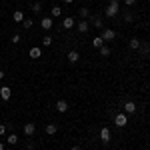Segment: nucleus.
Instances as JSON below:
<instances>
[{
	"mask_svg": "<svg viewBox=\"0 0 150 150\" xmlns=\"http://www.w3.org/2000/svg\"><path fill=\"white\" fill-rule=\"evenodd\" d=\"M118 10H120V2L118 0H110V4L106 6V16L114 18V16H118Z\"/></svg>",
	"mask_w": 150,
	"mask_h": 150,
	"instance_id": "nucleus-1",
	"label": "nucleus"
},
{
	"mask_svg": "<svg viewBox=\"0 0 150 150\" xmlns=\"http://www.w3.org/2000/svg\"><path fill=\"white\" fill-rule=\"evenodd\" d=\"M114 124L118 128H124L128 124V114L126 112H124V114H122V112H120V114H114Z\"/></svg>",
	"mask_w": 150,
	"mask_h": 150,
	"instance_id": "nucleus-2",
	"label": "nucleus"
},
{
	"mask_svg": "<svg viewBox=\"0 0 150 150\" xmlns=\"http://www.w3.org/2000/svg\"><path fill=\"white\" fill-rule=\"evenodd\" d=\"M100 36H102L104 42H112V40L116 38V32L112 30V28H102V34Z\"/></svg>",
	"mask_w": 150,
	"mask_h": 150,
	"instance_id": "nucleus-3",
	"label": "nucleus"
},
{
	"mask_svg": "<svg viewBox=\"0 0 150 150\" xmlns=\"http://www.w3.org/2000/svg\"><path fill=\"white\" fill-rule=\"evenodd\" d=\"M66 60H68L70 64H76V62L80 60V52H78V50H70L68 54H66Z\"/></svg>",
	"mask_w": 150,
	"mask_h": 150,
	"instance_id": "nucleus-4",
	"label": "nucleus"
},
{
	"mask_svg": "<svg viewBox=\"0 0 150 150\" xmlns=\"http://www.w3.org/2000/svg\"><path fill=\"white\" fill-rule=\"evenodd\" d=\"M40 26H42L44 30H50V28L54 26V18H52V16H44V18L40 20Z\"/></svg>",
	"mask_w": 150,
	"mask_h": 150,
	"instance_id": "nucleus-5",
	"label": "nucleus"
},
{
	"mask_svg": "<svg viewBox=\"0 0 150 150\" xmlns=\"http://www.w3.org/2000/svg\"><path fill=\"white\" fill-rule=\"evenodd\" d=\"M10 96H12V90L8 86H0V98H2V102L10 100Z\"/></svg>",
	"mask_w": 150,
	"mask_h": 150,
	"instance_id": "nucleus-6",
	"label": "nucleus"
},
{
	"mask_svg": "<svg viewBox=\"0 0 150 150\" xmlns=\"http://www.w3.org/2000/svg\"><path fill=\"white\" fill-rule=\"evenodd\" d=\"M88 24H92L94 28H104V20H102V16H92Z\"/></svg>",
	"mask_w": 150,
	"mask_h": 150,
	"instance_id": "nucleus-7",
	"label": "nucleus"
},
{
	"mask_svg": "<svg viewBox=\"0 0 150 150\" xmlns=\"http://www.w3.org/2000/svg\"><path fill=\"white\" fill-rule=\"evenodd\" d=\"M136 110H138V106L132 102V100H128V102L124 104V112H126V114H134Z\"/></svg>",
	"mask_w": 150,
	"mask_h": 150,
	"instance_id": "nucleus-8",
	"label": "nucleus"
},
{
	"mask_svg": "<svg viewBox=\"0 0 150 150\" xmlns=\"http://www.w3.org/2000/svg\"><path fill=\"white\" fill-rule=\"evenodd\" d=\"M100 140H102V142H110V128L108 126H104L102 130H100Z\"/></svg>",
	"mask_w": 150,
	"mask_h": 150,
	"instance_id": "nucleus-9",
	"label": "nucleus"
},
{
	"mask_svg": "<svg viewBox=\"0 0 150 150\" xmlns=\"http://www.w3.org/2000/svg\"><path fill=\"white\" fill-rule=\"evenodd\" d=\"M44 130H46V134H48V136H54V134L58 132V124L50 122V124H46V128H44Z\"/></svg>",
	"mask_w": 150,
	"mask_h": 150,
	"instance_id": "nucleus-10",
	"label": "nucleus"
},
{
	"mask_svg": "<svg viewBox=\"0 0 150 150\" xmlns=\"http://www.w3.org/2000/svg\"><path fill=\"white\" fill-rule=\"evenodd\" d=\"M34 132H36V124H32V122L24 124V134H26V136H32Z\"/></svg>",
	"mask_w": 150,
	"mask_h": 150,
	"instance_id": "nucleus-11",
	"label": "nucleus"
},
{
	"mask_svg": "<svg viewBox=\"0 0 150 150\" xmlns=\"http://www.w3.org/2000/svg\"><path fill=\"white\" fill-rule=\"evenodd\" d=\"M56 110L64 114V112L68 110V102H66V100H58V102H56Z\"/></svg>",
	"mask_w": 150,
	"mask_h": 150,
	"instance_id": "nucleus-12",
	"label": "nucleus"
},
{
	"mask_svg": "<svg viewBox=\"0 0 150 150\" xmlns=\"http://www.w3.org/2000/svg\"><path fill=\"white\" fill-rule=\"evenodd\" d=\"M28 54H30V58H40L42 56V50H40L38 46H32L30 50H28Z\"/></svg>",
	"mask_w": 150,
	"mask_h": 150,
	"instance_id": "nucleus-13",
	"label": "nucleus"
},
{
	"mask_svg": "<svg viewBox=\"0 0 150 150\" xmlns=\"http://www.w3.org/2000/svg\"><path fill=\"white\" fill-rule=\"evenodd\" d=\"M78 30H80L82 34H84V32H88V30H90V24H88V20H80V22H78Z\"/></svg>",
	"mask_w": 150,
	"mask_h": 150,
	"instance_id": "nucleus-14",
	"label": "nucleus"
},
{
	"mask_svg": "<svg viewBox=\"0 0 150 150\" xmlns=\"http://www.w3.org/2000/svg\"><path fill=\"white\" fill-rule=\"evenodd\" d=\"M6 142H8L10 146H14V144H18V134H14V132H10V134L6 136Z\"/></svg>",
	"mask_w": 150,
	"mask_h": 150,
	"instance_id": "nucleus-15",
	"label": "nucleus"
},
{
	"mask_svg": "<svg viewBox=\"0 0 150 150\" xmlns=\"http://www.w3.org/2000/svg\"><path fill=\"white\" fill-rule=\"evenodd\" d=\"M128 46L132 48V50H138V48L142 46V44H140V40H138V38H130V40H128Z\"/></svg>",
	"mask_w": 150,
	"mask_h": 150,
	"instance_id": "nucleus-16",
	"label": "nucleus"
},
{
	"mask_svg": "<svg viewBox=\"0 0 150 150\" xmlns=\"http://www.w3.org/2000/svg\"><path fill=\"white\" fill-rule=\"evenodd\" d=\"M104 44H106V42L102 40V36H94L92 38V46L94 48H100V46H104Z\"/></svg>",
	"mask_w": 150,
	"mask_h": 150,
	"instance_id": "nucleus-17",
	"label": "nucleus"
},
{
	"mask_svg": "<svg viewBox=\"0 0 150 150\" xmlns=\"http://www.w3.org/2000/svg\"><path fill=\"white\" fill-rule=\"evenodd\" d=\"M74 26V18L72 16H66L64 20H62V28H72Z\"/></svg>",
	"mask_w": 150,
	"mask_h": 150,
	"instance_id": "nucleus-18",
	"label": "nucleus"
},
{
	"mask_svg": "<svg viewBox=\"0 0 150 150\" xmlns=\"http://www.w3.org/2000/svg\"><path fill=\"white\" fill-rule=\"evenodd\" d=\"M12 20H14V22H24V12L16 10L14 14H12Z\"/></svg>",
	"mask_w": 150,
	"mask_h": 150,
	"instance_id": "nucleus-19",
	"label": "nucleus"
},
{
	"mask_svg": "<svg viewBox=\"0 0 150 150\" xmlns=\"http://www.w3.org/2000/svg\"><path fill=\"white\" fill-rule=\"evenodd\" d=\"M98 50H100V56H104V58H106V56H110V52H112L108 44H104V46H100Z\"/></svg>",
	"mask_w": 150,
	"mask_h": 150,
	"instance_id": "nucleus-20",
	"label": "nucleus"
},
{
	"mask_svg": "<svg viewBox=\"0 0 150 150\" xmlns=\"http://www.w3.org/2000/svg\"><path fill=\"white\" fill-rule=\"evenodd\" d=\"M50 16H52V18H58V16H62V8H60V6H52V10H50Z\"/></svg>",
	"mask_w": 150,
	"mask_h": 150,
	"instance_id": "nucleus-21",
	"label": "nucleus"
},
{
	"mask_svg": "<svg viewBox=\"0 0 150 150\" xmlns=\"http://www.w3.org/2000/svg\"><path fill=\"white\" fill-rule=\"evenodd\" d=\"M78 14H80V18H82V20H86V18L90 16V10H88L86 6H82L80 10H78Z\"/></svg>",
	"mask_w": 150,
	"mask_h": 150,
	"instance_id": "nucleus-22",
	"label": "nucleus"
},
{
	"mask_svg": "<svg viewBox=\"0 0 150 150\" xmlns=\"http://www.w3.org/2000/svg\"><path fill=\"white\" fill-rule=\"evenodd\" d=\"M42 44H44V46H50V44H52V38H50V36H44V38H42Z\"/></svg>",
	"mask_w": 150,
	"mask_h": 150,
	"instance_id": "nucleus-23",
	"label": "nucleus"
},
{
	"mask_svg": "<svg viewBox=\"0 0 150 150\" xmlns=\"http://www.w3.org/2000/svg\"><path fill=\"white\" fill-rule=\"evenodd\" d=\"M42 10V4H40V2H34V4H32V12H40Z\"/></svg>",
	"mask_w": 150,
	"mask_h": 150,
	"instance_id": "nucleus-24",
	"label": "nucleus"
},
{
	"mask_svg": "<svg viewBox=\"0 0 150 150\" xmlns=\"http://www.w3.org/2000/svg\"><path fill=\"white\" fill-rule=\"evenodd\" d=\"M8 132V124H0V136H4Z\"/></svg>",
	"mask_w": 150,
	"mask_h": 150,
	"instance_id": "nucleus-25",
	"label": "nucleus"
},
{
	"mask_svg": "<svg viewBox=\"0 0 150 150\" xmlns=\"http://www.w3.org/2000/svg\"><path fill=\"white\" fill-rule=\"evenodd\" d=\"M22 26H24V28H32V20H30V18H24Z\"/></svg>",
	"mask_w": 150,
	"mask_h": 150,
	"instance_id": "nucleus-26",
	"label": "nucleus"
},
{
	"mask_svg": "<svg viewBox=\"0 0 150 150\" xmlns=\"http://www.w3.org/2000/svg\"><path fill=\"white\" fill-rule=\"evenodd\" d=\"M132 20H134V16H132L130 12H126V14H124V22H132Z\"/></svg>",
	"mask_w": 150,
	"mask_h": 150,
	"instance_id": "nucleus-27",
	"label": "nucleus"
},
{
	"mask_svg": "<svg viewBox=\"0 0 150 150\" xmlns=\"http://www.w3.org/2000/svg\"><path fill=\"white\" fill-rule=\"evenodd\" d=\"M10 40H12V44H18V42H20V34H14Z\"/></svg>",
	"mask_w": 150,
	"mask_h": 150,
	"instance_id": "nucleus-28",
	"label": "nucleus"
},
{
	"mask_svg": "<svg viewBox=\"0 0 150 150\" xmlns=\"http://www.w3.org/2000/svg\"><path fill=\"white\" fill-rule=\"evenodd\" d=\"M26 148L32 150V148H34V142H32V140H28V142H26Z\"/></svg>",
	"mask_w": 150,
	"mask_h": 150,
	"instance_id": "nucleus-29",
	"label": "nucleus"
},
{
	"mask_svg": "<svg viewBox=\"0 0 150 150\" xmlns=\"http://www.w3.org/2000/svg\"><path fill=\"white\" fill-rule=\"evenodd\" d=\"M134 2H136V0H124V4H126V6H132Z\"/></svg>",
	"mask_w": 150,
	"mask_h": 150,
	"instance_id": "nucleus-30",
	"label": "nucleus"
},
{
	"mask_svg": "<svg viewBox=\"0 0 150 150\" xmlns=\"http://www.w3.org/2000/svg\"><path fill=\"white\" fill-rule=\"evenodd\" d=\"M0 150H6V146H4V142L0 140Z\"/></svg>",
	"mask_w": 150,
	"mask_h": 150,
	"instance_id": "nucleus-31",
	"label": "nucleus"
},
{
	"mask_svg": "<svg viewBox=\"0 0 150 150\" xmlns=\"http://www.w3.org/2000/svg\"><path fill=\"white\" fill-rule=\"evenodd\" d=\"M70 150H82V148H80V146H72Z\"/></svg>",
	"mask_w": 150,
	"mask_h": 150,
	"instance_id": "nucleus-32",
	"label": "nucleus"
},
{
	"mask_svg": "<svg viewBox=\"0 0 150 150\" xmlns=\"http://www.w3.org/2000/svg\"><path fill=\"white\" fill-rule=\"evenodd\" d=\"M2 78H4V72H2V70H0V80H2Z\"/></svg>",
	"mask_w": 150,
	"mask_h": 150,
	"instance_id": "nucleus-33",
	"label": "nucleus"
},
{
	"mask_svg": "<svg viewBox=\"0 0 150 150\" xmlns=\"http://www.w3.org/2000/svg\"><path fill=\"white\" fill-rule=\"evenodd\" d=\"M64 2H66V4H72V2H74V0H64Z\"/></svg>",
	"mask_w": 150,
	"mask_h": 150,
	"instance_id": "nucleus-34",
	"label": "nucleus"
},
{
	"mask_svg": "<svg viewBox=\"0 0 150 150\" xmlns=\"http://www.w3.org/2000/svg\"><path fill=\"white\" fill-rule=\"evenodd\" d=\"M0 102H2V98H0Z\"/></svg>",
	"mask_w": 150,
	"mask_h": 150,
	"instance_id": "nucleus-35",
	"label": "nucleus"
},
{
	"mask_svg": "<svg viewBox=\"0 0 150 150\" xmlns=\"http://www.w3.org/2000/svg\"><path fill=\"white\" fill-rule=\"evenodd\" d=\"M148 46H150V44H148Z\"/></svg>",
	"mask_w": 150,
	"mask_h": 150,
	"instance_id": "nucleus-36",
	"label": "nucleus"
}]
</instances>
